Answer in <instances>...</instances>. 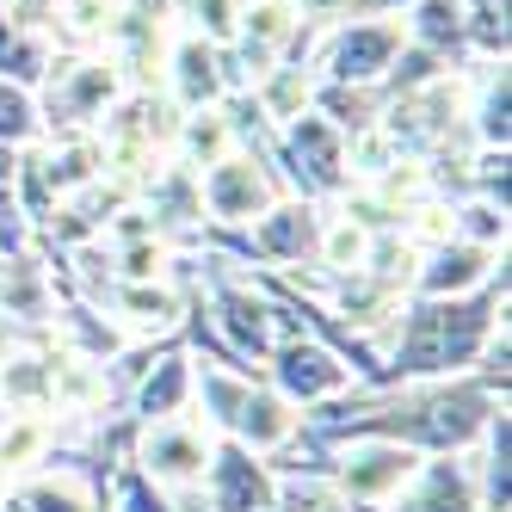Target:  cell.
Returning a JSON list of instances; mask_svg holds the SVG:
<instances>
[{"label":"cell","instance_id":"cell-1","mask_svg":"<svg viewBox=\"0 0 512 512\" xmlns=\"http://www.w3.org/2000/svg\"><path fill=\"white\" fill-rule=\"evenodd\" d=\"M389 50H395V31H389V25L352 31V38H340L334 68H340V75H371V68H383V62H389Z\"/></svg>","mask_w":512,"mask_h":512},{"label":"cell","instance_id":"cell-2","mask_svg":"<svg viewBox=\"0 0 512 512\" xmlns=\"http://www.w3.org/2000/svg\"><path fill=\"white\" fill-rule=\"evenodd\" d=\"M25 130V99L0 87V136H19Z\"/></svg>","mask_w":512,"mask_h":512},{"label":"cell","instance_id":"cell-3","mask_svg":"<svg viewBox=\"0 0 512 512\" xmlns=\"http://www.w3.org/2000/svg\"><path fill=\"white\" fill-rule=\"evenodd\" d=\"M309 7H327V0H309Z\"/></svg>","mask_w":512,"mask_h":512}]
</instances>
